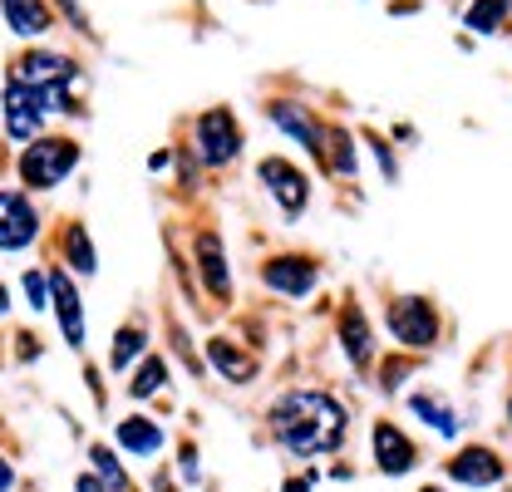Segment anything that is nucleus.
<instances>
[{
  "label": "nucleus",
  "instance_id": "nucleus-1",
  "mask_svg": "<svg viewBox=\"0 0 512 492\" xmlns=\"http://www.w3.org/2000/svg\"><path fill=\"white\" fill-rule=\"evenodd\" d=\"M271 424L276 438L296 453H325L345 438V409L330 399V394H311V389H296L286 394L276 409H271Z\"/></svg>",
  "mask_w": 512,
  "mask_h": 492
},
{
  "label": "nucleus",
  "instance_id": "nucleus-2",
  "mask_svg": "<svg viewBox=\"0 0 512 492\" xmlns=\"http://www.w3.org/2000/svg\"><path fill=\"white\" fill-rule=\"evenodd\" d=\"M74 163H79V143L74 138H30V148L20 158V178H25V187L50 192V187H60L69 178Z\"/></svg>",
  "mask_w": 512,
  "mask_h": 492
},
{
  "label": "nucleus",
  "instance_id": "nucleus-3",
  "mask_svg": "<svg viewBox=\"0 0 512 492\" xmlns=\"http://www.w3.org/2000/svg\"><path fill=\"white\" fill-rule=\"evenodd\" d=\"M242 153V128L232 119V109H207L202 119H197V158L207 163V168H222V163H232Z\"/></svg>",
  "mask_w": 512,
  "mask_h": 492
},
{
  "label": "nucleus",
  "instance_id": "nucleus-4",
  "mask_svg": "<svg viewBox=\"0 0 512 492\" xmlns=\"http://www.w3.org/2000/svg\"><path fill=\"white\" fill-rule=\"evenodd\" d=\"M389 330H394V340H399V345H409V350H429V345H434V335H439V315H434L429 301L404 296V301H394V306H389Z\"/></svg>",
  "mask_w": 512,
  "mask_h": 492
},
{
  "label": "nucleus",
  "instance_id": "nucleus-5",
  "mask_svg": "<svg viewBox=\"0 0 512 492\" xmlns=\"http://www.w3.org/2000/svg\"><path fill=\"white\" fill-rule=\"evenodd\" d=\"M40 128H45V109H40L35 84L10 74V84H5V133L15 143H30V138H40Z\"/></svg>",
  "mask_w": 512,
  "mask_h": 492
},
{
  "label": "nucleus",
  "instance_id": "nucleus-6",
  "mask_svg": "<svg viewBox=\"0 0 512 492\" xmlns=\"http://www.w3.org/2000/svg\"><path fill=\"white\" fill-rule=\"evenodd\" d=\"M40 237V222H35V207L20 197V192H0V251H20Z\"/></svg>",
  "mask_w": 512,
  "mask_h": 492
},
{
  "label": "nucleus",
  "instance_id": "nucleus-7",
  "mask_svg": "<svg viewBox=\"0 0 512 492\" xmlns=\"http://www.w3.org/2000/svg\"><path fill=\"white\" fill-rule=\"evenodd\" d=\"M261 276H266V286L281 291V296H311L320 281V266L311 256H276Z\"/></svg>",
  "mask_w": 512,
  "mask_h": 492
},
{
  "label": "nucleus",
  "instance_id": "nucleus-8",
  "mask_svg": "<svg viewBox=\"0 0 512 492\" xmlns=\"http://www.w3.org/2000/svg\"><path fill=\"white\" fill-rule=\"evenodd\" d=\"M261 183L271 187V197H276V202H281L291 217H296V212L306 207V197H311L306 178H301V173H296L286 158H266V163H261Z\"/></svg>",
  "mask_w": 512,
  "mask_h": 492
},
{
  "label": "nucleus",
  "instance_id": "nucleus-9",
  "mask_svg": "<svg viewBox=\"0 0 512 492\" xmlns=\"http://www.w3.org/2000/svg\"><path fill=\"white\" fill-rule=\"evenodd\" d=\"M50 306L60 310V325H64V340L74 350H84V310H79V291L64 271H50Z\"/></svg>",
  "mask_w": 512,
  "mask_h": 492
},
{
  "label": "nucleus",
  "instance_id": "nucleus-10",
  "mask_svg": "<svg viewBox=\"0 0 512 492\" xmlns=\"http://www.w3.org/2000/svg\"><path fill=\"white\" fill-rule=\"evenodd\" d=\"M74 74H79V64L69 55H50V50H30L15 64V79H25V84H74Z\"/></svg>",
  "mask_w": 512,
  "mask_h": 492
},
{
  "label": "nucleus",
  "instance_id": "nucleus-11",
  "mask_svg": "<svg viewBox=\"0 0 512 492\" xmlns=\"http://www.w3.org/2000/svg\"><path fill=\"white\" fill-rule=\"evenodd\" d=\"M448 473H453L458 483H468V488H488V483L503 478V463H498V453H488V448H463V453L448 463Z\"/></svg>",
  "mask_w": 512,
  "mask_h": 492
},
{
  "label": "nucleus",
  "instance_id": "nucleus-12",
  "mask_svg": "<svg viewBox=\"0 0 512 492\" xmlns=\"http://www.w3.org/2000/svg\"><path fill=\"white\" fill-rule=\"evenodd\" d=\"M197 266H202L207 291H212L217 301H227V296H232V281H227V256H222L217 232H202V237H197Z\"/></svg>",
  "mask_w": 512,
  "mask_h": 492
},
{
  "label": "nucleus",
  "instance_id": "nucleus-13",
  "mask_svg": "<svg viewBox=\"0 0 512 492\" xmlns=\"http://www.w3.org/2000/svg\"><path fill=\"white\" fill-rule=\"evenodd\" d=\"M0 10H5V20L20 40H40L50 30V5L45 0H0Z\"/></svg>",
  "mask_w": 512,
  "mask_h": 492
},
{
  "label": "nucleus",
  "instance_id": "nucleus-14",
  "mask_svg": "<svg viewBox=\"0 0 512 492\" xmlns=\"http://www.w3.org/2000/svg\"><path fill=\"white\" fill-rule=\"evenodd\" d=\"M271 123H276L281 133L301 138V143H306V148L320 158V148H325V128H320V123H311V114H306V109H296V104H271Z\"/></svg>",
  "mask_w": 512,
  "mask_h": 492
},
{
  "label": "nucleus",
  "instance_id": "nucleus-15",
  "mask_svg": "<svg viewBox=\"0 0 512 492\" xmlns=\"http://www.w3.org/2000/svg\"><path fill=\"white\" fill-rule=\"evenodd\" d=\"M375 458H380L384 473H409L414 468V443L404 433H394V424L375 429Z\"/></svg>",
  "mask_w": 512,
  "mask_h": 492
},
{
  "label": "nucleus",
  "instance_id": "nucleus-16",
  "mask_svg": "<svg viewBox=\"0 0 512 492\" xmlns=\"http://www.w3.org/2000/svg\"><path fill=\"white\" fill-rule=\"evenodd\" d=\"M119 443H124L128 453H158L163 448V429L153 419H124L119 424Z\"/></svg>",
  "mask_w": 512,
  "mask_h": 492
},
{
  "label": "nucleus",
  "instance_id": "nucleus-17",
  "mask_svg": "<svg viewBox=\"0 0 512 492\" xmlns=\"http://www.w3.org/2000/svg\"><path fill=\"white\" fill-rule=\"evenodd\" d=\"M340 340H345V355H350L355 365L370 360V325H365L360 310H345V320H340Z\"/></svg>",
  "mask_w": 512,
  "mask_h": 492
},
{
  "label": "nucleus",
  "instance_id": "nucleus-18",
  "mask_svg": "<svg viewBox=\"0 0 512 492\" xmlns=\"http://www.w3.org/2000/svg\"><path fill=\"white\" fill-rule=\"evenodd\" d=\"M207 355H212V365L222 369V374H227L232 384H242V379H252V374H256L252 360H247L242 350H232L227 340H212V345H207Z\"/></svg>",
  "mask_w": 512,
  "mask_h": 492
},
{
  "label": "nucleus",
  "instance_id": "nucleus-19",
  "mask_svg": "<svg viewBox=\"0 0 512 492\" xmlns=\"http://www.w3.org/2000/svg\"><path fill=\"white\" fill-rule=\"evenodd\" d=\"M512 0H473V10L463 15L468 30H483V35H498L503 30V15H508Z\"/></svg>",
  "mask_w": 512,
  "mask_h": 492
},
{
  "label": "nucleus",
  "instance_id": "nucleus-20",
  "mask_svg": "<svg viewBox=\"0 0 512 492\" xmlns=\"http://www.w3.org/2000/svg\"><path fill=\"white\" fill-rule=\"evenodd\" d=\"M320 158L340 173V178H355V148H350V133H325V148H320Z\"/></svg>",
  "mask_w": 512,
  "mask_h": 492
},
{
  "label": "nucleus",
  "instance_id": "nucleus-21",
  "mask_svg": "<svg viewBox=\"0 0 512 492\" xmlns=\"http://www.w3.org/2000/svg\"><path fill=\"white\" fill-rule=\"evenodd\" d=\"M409 404H414V414H419V419H429V429H439V433H444V438H453V433H458V419H453V409H448L444 399H429V394H414Z\"/></svg>",
  "mask_w": 512,
  "mask_h": 492
},
{
  "label": "nucleus",
  "instance_id": "nucleus-22",
  "mask_svg": "<svg viewBox=\"0 0 512 492\" xmlns=\"http://www.w3.org/2000/svg\"><path fill=\"white\" fill-rule=\"evenodd\" d=\"M143 345H148V335H143V325H124L119 335H114V355H109V365L114 369H128L138 355H143Z\"/></svg>",
  "mask_w": 512,
  "mask_h": 492
},
{
  "label": "nucleus",
  "instance_id": "nucleus-23",
  "mask_svg": "<svg viewBox=\"0 0 512 492\" xmlns=\"http://www.w3.org/2000/svg\"><path fill=\"white\" fill-rule=\"evenodd\" d=\"M64 251H69V266H74L79 276H94V246H89V232H84V227H69Z\"/></svg>",
  "mask_w": 512,
  "mask_h": 492
},
{
  "label": "nucleus",
  "instance_id": "nucleus-24",
  "mask_svg": "<svg viewBox=\"0 0 512 492\" xmlns=\"http://www.w3.org/2000/svg\"><path fill=\"white\" fill-rule=\"evenodd\" d=\"M163 379H168V365H163L158 355H148L143 369H138V379L128 384V394H133V399H148V394H158V389H163Z\"/></svg>",
  "mask_w": 512,
  "mask_h": 492
},
{
  "label": "nucleus",
  "instance_id": "nucleus-25",
  "mask_svg": "<svg viewBox=\"0 0 512 492\" xmlns=\"http://www.w3.org/2000/svg\"><path fill=\"white\" fill-rule=\"evenodd\" d=\"M89 458H94V468H99V478H104L109 488H119V492H124V468L114 463V453H109V448H94Z\"/></svg>",
  "mask_w": 512,
  "mask_h": 492
},
{
  "label": "nucleus",
  "instance_id": "nucleus-26",
  "mask_svg": "<svg viewBox=\"0 0 512 492\" xmlns=\"http://www.w3.org/2000/svg\"><path fill=\"white\" fill-rule=\"evenodd\" d=\"M25 296H30V310L50 306V276L45 271H25Z\"/></svg>",
  "mask_w": 512,
  "mask_h": 492
},
{
  "label": "nucleus",
  "instance_id": "nucleus-27",
  "mask_svg": "<svg viewBox=\"0 0 512 492\" xmlns=\"http://www.w3.org/2000/svg\"><path fill=\"white\" fill-rule=\"evenodd\" d=\"M409 374V365H384V384H394V379H404Z\"/></svg>",
  "mask_w": 512,
  "mask_h": 492
},
{
  "label": "nucleus",
  "instance_id": "nucleus-28",
  "mask_svg": "<svg viewBox=\"0 0 512 492\" xmlns=\"http://www.w3.org/2000/svg\"><path fill=\"white\" fill-rule=\"evenodd\" d=\"M15 488V473H10V463H0V492Z\"/></svg>",
  "mask_w": 512,
  "mask_h": 492
},
{
  "label": "nucleus",
  "instance_id": "nucleus-29",
  "mask_svg": "<svg viewBox=\"0 0 512 492\" xmlns=\"http://www.w3.org/2000/svg\"><path fill=\"white\" fill-rule=\"evenodd\" d=\"M60 5H64V15H69L74 25H84V15H79V5H74V0H60Z\"/></svg>",
  "mask_w": 512,
  "mask_h": 492
},
{
  "label": "nucleus",
  "instance_id": "nucleus-30",
  "mask_svg": "<svg viewBox=\"0 0 512 492\" xmlns=\"http://www.w3.org/2000/svg\"><path fill=\"white\" fill-rule=\"evenodd\" d=\"M79 492H104V488H99L94 478H79Z\"/></svg>",
  "mask_w": 512,
  "mask_h": 492
},
{
  "label": "nucleus",
  "instance_id": "nucleus-31",
  "mask_svg": "<svg viewBox=\"0 0 512 492\" xmlns=\"http://www.w3.org/2000/svg\"><path fill=\"white\" fill-rule=\"evenodd\" d=\"M5 310H10V291L0 286V315H5Z\"/></svg>",
  "mask_w": 512,
  "mask_h": 492
},
{
  "label": "nucleus",
  "instance_id": "nucleus-32",
  "mask_svg": "<svg viewBox=\"0 0 512 492\" xmlns=\"http://www.w3.org/2000/svg\"><path fill=\"white\" fill-rule=\"evenodd\" d=\"M286 492H306V483H286Z\"/></svg>",
  "mask_w": 512,
  "mask_h": 492
},
{
  "label": "nucleus",
  "instance_id": "nucleus-33",
  "mask_svg": "<svg viewBox=\"0 0 512 492\" xmlns=\"http://www.w3.org/2000/svg\"><path fill=\"white\" fill-rule=\"evenodd\" d=\"M424 492H439V488H424Z\"/></svg>",
  "mask_w": 512,
  "mask_h": 492
}]
</instances>
